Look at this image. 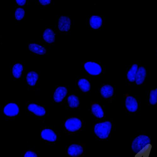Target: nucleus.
I'll return each instance as SVG.
<instances>
[{
    "label": "nucleus",
    "instance_id": "obj_18",
    "mask_svg": "<svg viewBox=\"0 0 157 157\" xmlns=\"http://www.w3.org/2000/svg\"><path fill=\"white\" fill-rule=\"evenodd\" d=\"M91 111L94 115L98 118H101L104 116L103 111L99 104H93L91 107Z\"/></svg>",
    "mask_w": 157,
    "mask_h": 157
},
{
    "label": "nucleus",
    "instance_id": "obj_26",
    "mask_svg": "<svg viewBox=\"0 0 157 157\" xmlns=\"http://www.w3.org/2000/svg\"><path fill=\"white\" fill-rule=\"evenodd\" d=\"M24 157H38V156L34 152L31 151H28L25 152Z\"/></svg>",
    "mask_w": 157,
    "mask_h": 157
},
{
    "label": "nucleus",
    "instance_id": "obj_10",
    "mask_svg": "<svg viewBox=\"0 0 157 157\" xmlns=\"http://www.w3.org/2000/svg\"><path fill=\"white\" fill-rule=\"evenodd\" d=\"M41 136L44 140L50 142L55 141L57 139V136L53 131L48 128L42 131Z\"/></svg>",
    "mask_w": 157,
    "mask_h": 157
},
{
    "label": "nucleus",
    "instance_id": "obj_14",
    "mask_svg": "<svg viewBox=\"0 0 157 157\" xmlns=\"http://www.w3.org/2000/svg\"><path fill=\"white\" fill-rule=\"evenodd\" d=\"M100 93L101 95L104 98H110L113 95L114 89L111 85H104L101 87Z\"/></svg>",
    "mask_w": 157,
    "mask_h": 157
},
{
    "label": "nucleus",
    "instance_id": "obj_17",
    "mask_svg": "<svg viewBox=\"0 0 157 157\" xmlns=\"http://www.w3.org/2000/svg\"><path fill=\"white\" fill-rule=\"evenodd\" d=\"M138 69V65L134 64L132 65L131 68L128 71L127 74V78L128 80L131 82L135 81L136 74Z\"/></svg>",
    "mask_w": 157,
    "mask_h": 157
},
{
    "label": "nucleus",
    "instance_id": "obj_15",
    "mask_svg": "<svg viewBox=\"0 0 157 157\" xmlns=\"http://www.w3.org/2000/svg\"><path fill=\"white\" fill-rule=\"evenodd\" d=\"M43 37L44 40L48 44H52L55 40V34L51 29H47L44 33Z\"/></svg>",
    "mask_w": 157,
    "mask_h": 157
},
{
    "label": "nucleus",
    "instance_id": "obj_24",
    "mask_svg": "<svg viewBox=\"0 0 157 157\" xmlns=\"http://www.w3.org/2000/svg\"><path fill=\"white\" fill-rule=\"evenodd\" d=\"M25 15V11L23 8H19L16 10L15 12V17L17 20H21L24 17Z\"/></svg>",
    "mask_w": 157,
    "mask_h": 157
},
{
    "label": "nucleus",
    "instance_id": "obj_1",
    "mask_svg": "<svg viewBox=\"0 0 157 157\" xmlns=\"http://www.w3.org/2000/svg\"><path fill=\"white\" fill-rule=\"evenodd\" d=\"M112 127V124L109 121L98 123L94 126V132L100 139H105L109 137L111 132Z\"/></svg>",
    "mask_w": 157,
    "mask_h": 157
},
{
    "label": "nucleus",
    "instance_id": "obj_25",
    "mask_svg": "<svg viewBox=\"0 0 157 157\" xmlns=\"http://www.w3.org/2000/svg\"><path fill=\"white\" fill-rule=\"evenodd\" d=\"M151 144L147 145L145 148H144L138 153L136 155L135 157H142L144 155H146L149 153L151 148Z\"/></svg>",
    "mask_w": 157,
    "mask_h": 157
},
{
    "label": "nucleus",
    "instance_id": "obj_13",
    "mask_svg": "<svg viewBox=\"0 0 157 157\" xmlns=\"http://www.w3.org/2000/svg\"><path fill=\"white\" fill-rule=\"evenodd\" d=\"M29 48L33 53L38 55H44L47 52V50L45 48L36 44H30Z\"/></svg>",
    "mask_w": 157,
    "mask_h": 157
},
{
    "label": "nucleus",
    "instance_id": "obj_7",
    "mask_svg": "<svg viewBox=\"0 0 157 157\" xmlns=\"http://www.w3.org/2000/svg\"><path fill=\"white\" fill-rule=\"evenodd\" d=\"M125 106L129 112L133 113L136 112L138 108L137 101L133 97L128 96L125 100Z\"/></svg>",
    "mask_w": 157,
    "mask_h": 157
},
{
    "label": "nucleus",
    "instance_id": "obj_8",
    "mask_svg": "<svg viewBox=\"0 0 157 157\" xmlns=\"http://www.w3.org/2000/svg\"><path fill=\"white\" fill-rule=\"evenodd\" d=\"M84 149L82 146L76 144H73L69 147L67 153L71 157H77L81 155Z\"/></svg>",
    "mask_w": 157,
    "mask_h": 157
},
{
    "label": "nucleus",
    "instance_id": "obj_5",
    "mask_svg": "<svg viewBox=\"0 0 157 157\" xmlns=\"http://www.w3.org/2000/svg\"><path fill=\"white\" fill-rule=\"evenodd\" d=\"M3 111L6 115L9 117H13L18 115L19 113V109L17 104L10 103L5 107Z\"/></svg>",
    "mask_w": 157,
    "mask_h": 157
},
{
    "label": "nucleus",
    "instance_id": "obj_3",
    "mask_svg": "<svg viewBox=\"0 0 157 157\" xmlns=\"http://www.w3.org/2000/svg\"><path fill=\"white\" fill-rule=\"evenodd\" d=\"M64 126L65 128L68 131L75 132L81 129L82 127V123L79 119L76 117H72L65 122Z\"/></svg>",
    "mask_w": 157,
    "mask_h": 157
},
{
    "label": "nucleus",
    "instance_id": "obj_21",
    "mask_svg": "<svg viewBox=\"0 0 157 157\" xmlns=\"http://www.w3.org/2000/svg\"><path fill=\"white\" fill-rule=\"evenodd\" d=\"M67 100L69 105L71 108H76L79 105V99L75 95H72L70 96L68 98Z\"/></svg>",
    "mask_w": 157,
    "mask_h": 157
},
{
    "label": "nucleus",
    "instance_id": "obj_2",
    "mask_svg": "<svg viewBox=\"0 0 157 157\" xmlns=\"http://www.w3.org/2000/svg\"><path fill=\"white\" fill-rule=\"evenodd\" d=\"M151 140L147 136L141 135L136 137L132 141V148L133 151L137 154L144 148L151 144Z\"/></svg>",
    "mask_w": 157,
    "mask_h": 157
},
{
    "label": "nucleus",
    "instance_id": "obj_22",
    "mask_svg": "<svg viewBox=\"0 0 157 157\" xmlns=\"http://www.w3.org/2000/svg\"><path fill=\"white\" fill-rule=\"evenodd\" d=\"M23 65L19 63L14 65L12 68V74L16 78H20L23 71Z\"/></svg>",
    "mask_w": 157,
    "mask_h": 157
},
{
    "label": "nucleus",
    "instance_id": "obj_12",
    "mask_svg": "<svg viewBox=\"0 0 157 157\" xmlns=\"http://www.w3.org/2000/svg\"><path fill=\"white\" fill-rule=\"evenodd\" d=\"M147 75V71L144 67H140L138 70L135 82L137 85H140L144 82Z\"/></svg>",
    "mask_w": 157,
    "mask_h": 157
},
{
    "label": "nucleus",
    "instance_id": "obj_19",
    "mask_svg": "<svg viewBox=\"0 0 157 157\" xmlns=\"http://www.w3.org/2000/svg\"><path fill=\"white\" fill-rule=\"evenodd\" d=\"M38 78L37 73L34 71L29 72L27 76V81L28 84L31 86L35 85Z\"/></svg>",
    "mask_w": 157,
    "mask_h": 157
},
{
    "label": "nucleus",
    "instance_id": "obj_27",
    "mask_svg": "<svg viewBox=\"0 0 157 157\" xmlns=\"http://www.w3.org/2000/svg\"><path fill=\"white\" fill-rule=\"evenodd\" d=\"M39 2L43 6H45L49 4L51 0H39Z\"/></svg>",
    "mask_w": 157,
    "mask_h": 157
},
{
    "label": "nucleus",
    "instance_id": "obj_23",
    "mask_svg": "<svg viewBox=\"0 0 157 157\" xmlns=\"http://www.w3.org/2000/svg\"><path fill=\"white\" fill-rule=\"evenodd\" d=\"M149 102L152 105H155L157 103V88L150 91Z\"/></svg>",
    "mask_w": 157,
    "mask_h": 157
},
{
    "label": "nucleus",
    "instance_id": "obj_16",
    "mask_svg": "<svg viewBox=\"0 0 157 157\" xmlns=\"http://www.w3.org/2000/svg\"><path fill=\"white\" fill-rule=\"evenodd\" d=\"M90 24L91 28L97 29L101 27L102 24V20L99 16H93L90 19Z\"/></svg>",
    "mask_w": 157,
    "mask_h": 157
},
{
    "label": "nucleus",
    "instance_id": "obj_4",
    "mask_svg": "<svg viewBox=\"0 0 157 157\" xmlns=\"http://www.w3.org/2000/svg\"><path fill=\"white\" fill-rule=\"evenodd\" d=\"M84 67L86 71L89 74L97 75L102 71V68L100 65L95 62H88L84 64Z\"/></svg>",
    "mask_w": 157,
    "mask_h": 157
},
{
    "label": "nucleus",
    "instance_id": "obj_9",
    "mask_svg": "<svg viewBox=\"0 0 157 157\" xmlns=\"http://www.w3.org/2000/svg\"><path fill=\"white\" fill-rule=\"evenodd\" d=\"M68 93L67 88L64 86H59L56 90L54 95V99L57 102H61L66 96Z\"/></svg>",
    "mask_w": 157,
    "mask_h": 157
},
{
    "label": "nucleus",
    "instance_id": "obj_11",
    "mask_svg": "<svg viewBox=\"0 0 157 157\" xmlns=\"http://www.w3.org/2000/svg\"><path fill=\"white\" fill-rule=\"evenodd\" d=\"M29 110L36 115L42 116L44 115L46 111L44 108L34 103H31L28 107Z\"/></svg>",
    "mask_w": 157,
    "mask_h": 157
},
{
    "label": "nucleus",
    "instance_id": "obj_28",
    "mask_svg": "<svg viewBox=\"0 0 157 157\" xmlns=\"http://www.w3.org/2000/svg\"><path fill=\"white\" fill-rule=\"evenodd\" d=\"M16 1L17 4L21 6H24L26 2V0H16Z\"/></svg>",
    "mask_w": 157,
    "mask_h": 157
},
{
    "label": "nucleus",
    "instance_id": "obj_6",
    "mask_svg": "<svg viewBox=\"0 0 157 157\" xmlns=\"http://www.w3.org/2000/svg\"><path fill=\"white\" fill-rule=\"evenodd\" d=\"M71 21L68 17L62 16L59 18L58 27L60 31L62 32H68L70 29Z\"/></svg>",
    "mask_w": 157,
    "mask_h": 157
},
{
    "label": "nucleus",
    "instance_id": "obj_20",
    "mask_svg": "<svg viewBox=\"0 0 157 157\" xmlns=\"http://www.w3.org/2000/svg\"><path fill=\"white\" fill-rule=\"evenodd\" d=\"M78 86L83 92H87L90 90V84L85 78H81L78 81Z\"/></svg>",
    "mask_w": 157,
    "mask_h": 157
}]
</instances>
